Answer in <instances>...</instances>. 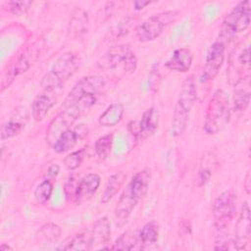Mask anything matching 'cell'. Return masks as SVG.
Here are the masks:
<instances>
[{
    "label": "cell",
    "mask_w": 251,
    "mask_h": 251,
    "mask_svg": "<svg viewBox=\"0 0 251 251\" xmlns=\"http://www.w3.org/2000/svg\"><path fill=\"white\" fill-rule=\"evenodd\" d=\"M151 178V170L143 169L137 172L124 188L114 210V220L117 227H122L127 223L136 205L146 195Z\"/></svg>",
    "instance_id": "6da1fadb"
},
{
    "label": "cell",
    "mask_w": 251,
    "mask_h": 251,
    "mask_svg": "<svg viewBox=\"0 0 251 251\" xmlns=\"http://www.w3.org/2000/svg\"><path fill=\"white\" fill-rule=\"evenodd\" d=\"M78 64V59L75 53L67 51L61 54L40 81L43 90L62 91L65 83L76 72Z\"/></svg>",
    "instance_id": "7a4b0ae2"
},
{
    "label": "cell",
    "mask_w": 251,
    "mask_h": 251,
    "mask_svg": "<svg viewBox=\"0 0 251 251\" xmlns=\"http://www.w3.org/2000/svg\"><path fill=\"white\" fill-rule=\"evenodd\" d=\"M197 99V88L194 80L189 77L184 81L179 91L172 119V134L176 137L184 133L191 109Z\"/></svg>",
    "instance_id": "3957f363"
},
{
    "label": "cell",
    "mask_w": 251,
    "mask_h": 251,
    "mask_svg": "<svg viewBox=\"0 0 251 251\" xmlns=\"http://www.w3.org/2000/svg\"><path fill=\"white\" fill-rule=\"evenodd\" d=\"M229 119L230 108L227 94L223 89H218L209 100L204 122V130L208 134H216L228 124Z\"/></svg>",
    "instance_id": "277c9868"
},
{
    "label": "cell",
    "mask_w": 251,
    "mask_h": 251,
    "mask_svg": "<svg viewBox=\"0 0 251 251\" xmlns=\"http://www.w3.org/2000/svg\"><path fill=\"white\" fill-rule=\"evenodd\" d=\"M97 66L105 71L122 67L125 72L133 73L137 67V58L128 45L120 44L109 48L97 61Z\"/></svg>",
    "instance_id": "5b68a950"
},
{
    "label": "cell",
    "mask_w": 251,
    "mask_h": 251,
    "mask_svg": "<svg viewBox=\"0 0 251 251\" xmlns=\"http://www.w3.org/2000/svg\"><path fill=\"white\" fill-rule=\"evenodd\" d=\"M177 17L176 11H164L145 19L136 28V37L140 42H148L158 38Z\"/></svg>",
    "instance_id": "8992f818"
},
{
    "label": "cell",
    "mask_w": 251,
    "mask_h": 251,
    "mask_svg": "<svg viewBox=\"0 0 251 251\" xmlns=\"http://www.w3.org/2000/svg\"><path fill=\"white\" fill-rule=\"evenodd\" d=\"M106 77L100 75H87L75 82L64 99L62 107H67L86 96H96V94L106 85Z\"/></svg>",
    "instance_id": "52a82bcc"
},
{
    "label": "cell",
    "mask_w": 251,
    "mask_h": 251,
    "mask_svg": "<svg viewBox=\"0 0 251 251\" xmlns=\"http://www.w3.org/2000/svg\"><path fill=\"white\" fill-rule=\"evenodd\" d=\"M236 209V196L231 190L221 193L213 205L214 224L219 230H225L232 222Z\"/></svg>",
    "instance_id": "ba28073f"
},
{
    "label": "cell",
    "mask_w": 251,
    "mask_h": 251,
    "mask_svg": "<svg viewBox=\"0 0 251 251\" xmlns=\"http://www.w3.org/2000/svg\"><path fill=\"white\" fill-rule=\"evenodd\" d=\"M251 2H239L226 17L223 23V33L226 36H232L236 33L242 32L250 25Z\"/></svg>",
    "instance_id": "9c48e42d"
},
{
    "label": "cell",
    "mask_w": 251,
    "mask_h": 251,
    "mask_svg": "<svg viewBox=\"0 0 251 251\" xmlns=\"http://www.w3.org/2000/svg\"><path fill=\"white\" fill-rule=\"evenodd\" d=\"M40 49H41V44L39 41H37L33 43L31 46L27 47L25 51L23 54H21V56L7 71L6 75L2 78V87H1L2 91L13 82L16 76L25 73L34 64V62L39 57Z\"/></svg>",
    "instance_id": "30bf717a"
},
{
    "label": "cell",
    "mask_w": 251,
    "mask_h": 251,
    "mask_svg": "<svg viewBox=\"0 0 251 251\" xmlns=\"http://www.w3.org/2000/svg\"><path fill=\"white\" fill-rule=\"evenodd\" d=\"M159 113L154 107L147 109L141 116L140 121L131 122L128 130L135 142L143 141L152 136L158 128Z\"/></svg>",
    "instance_id": "8fae6325"
},
{
    "label": "cell",
    "mask_w": 251,
    "mask_h": 251,
    "mask_svg": "<svg viewBox=\"0 0 251 251\" xmlns=\"http://www.w3.org/2000/svg\"><path fill=\"white\" fill-rule=\"evenodd\" d=\"M225 43L223 39L215 40L208 48L203 70V79L213 80L219 74L225 61Z\"/></svg>",
    "instance_id": "7c38bea8"
},
{
    "label": "cell",
    "mask_w": 251,
    "mask_h": 251,
    "mask_svg": "<svg viewBox=\"0 0 251 251\" xmlns=\"http://www.w3.org/2000/svg\"><path fill=\"white\" fill-rule=\"evenodd\" d=\"M61 91L43 90L42 93L37 94L31 103V115L34 121H43L49 111L56 104Z\"/></svg>",
    "instance_id": "4fadbf2b"
},
{
    "label": "cell",
    "mask_w": 251,
    "mask_h": 251,
    "mask_svg": "<svg viewBox=\"0 0 251 251\" xmlns=\"http://www.w3.org/2000/svg\"><path fill=\"white\" fill-rule=\"evenodd\" d=\"M27 111L25 107H18L15 109L10 116L9 120L6 121L0 129L1 140L12 138L22 132L27 122Z\"/></svg>",
    "instance_id": "5bb4252c"
},
{
    "label": "cell",
    "mask_w": 251,
    "mask_h": 251,
    "mask_svg": "<svg viewBox=\"0 0 251 251\" xmlns=\"http://www.w3.org/2000/svg\"><path fill=\"white\" fill-rule=\"evenodd\" d=\"M101 182L99 175L95 173H89L83 176L76 184L74 201L76 205H81L92 198L96 193Z\"/></svg>",
    "instance_id": "9a60e30c"
},
{
    "label": "cell",
    "mask_w": 251,
    "mask_h": 251,
    "mask_svg": "<svg viewBox=\"0 0 251 251\" xmlns=\"http://www.w3.org/2000/svg\"><path fill=\"white\" fill-rule=\"evenodd\" d=\"M87 134V127L84 125H78L75 127H70L62 132L55 140L52 147L56 153H65L73 149L77 141Z\"/></svg>",
    "instance_id": "2e32d148"
},
{
    "label": "cell",
    "mask_w": 251,
    "mask_h": 251,
    "mask_svg": "<svg viewBox=\"0 0 251 251\" xmlns=\"http://www.w3.org/2000/svg\"><path fill=\"white\" fill-rule=\"evenodd\" d=\"M250 210L248 204L245 202L241 207V211L234 228L233 245L235 249H245L250 236Z\"/></svg>",
    "instance_id": "e0dca14e"
},
{
    "label": "cell",
    "mask_w": 251,
    "mask_h": 251,
    "mask_svg": "<svg viewBox=\"0 0 251 251\" xmlns=\"http://www.w3.org/2000/svg\"><path fill=\"white\" fill-rule=\"evenodd\" d=\"M111 239V226L106 216L99 218L88 231V242L90 249L105 248Z\"/></svg>",
    "instance_id": "ac0fdd59"
},
{
    "label": "cell",
    "mask_w": 251,
    "mask_h": 251,
    "mask_svg": "<svg viewBox=\"0 0 251 251\" xmlns=\"http://www.w3.org/2000/svg\"><path fill=\"white\" fill-rule=\"evenodd\" d=\"M76 120L77 118L70 111L62 109L61 112L49 124L46 134L47 142L50 145H53L59 135L68 128H70Z\"/></svg>",
    "instance_id": "d6986e66"
},
{
    "label": "cell",
    "mask_w": 251,
    "mask_h": 251,
    "mask_svg": "<svg viewBox=\"0 0 251 251\" xmlns=\"http://www.w3.org/2000/svg\"><path fill=\"white\" fill-rule=\"evenodd\" d=\"M193 61L192 52L187 48H177L176 49L170 58L165 62V66L171 70L177 73H186L190 70Z\"/></svg>",
    "instance_id": "ffe728a7"
},
{
    "label": "cell",
    "mask_w": 251,
    "mask_h": 251,
    "mask_svg": "<svg viewBox=\"0 0 251 251\" xmlns=\"http://www.w3.org/2000/svg\"><path fill=\"white\" fill-rule=\"evenodd\" d=\"M233 105L237 111H245L250 102V76L238 79L234 84Z\"/></svg>",
    "instance_id": "44dd1931"
},
{
    "label": "cell",
    "mask_w": 251,
    "mask_h": 251,
    "mask_svg": "<svg viewBox=\"0 0 251 251\" xmlns=\"http://www.w3.org/2000/svg\"><path fill=\"white\" fill-rule=\"evenodd\" d=\"M125 108L122 103L111 104L107 109L99 116L98 123L102 126L111 127L118 125L124 116Z\"/></svg>",
    "instance_id": "7402d4cb"
},
{
    "label": "cell",
    "mask_w": 251,
    "mask_h": 251,
    "mask_svg": "<svg viewBox=\"0 0 251 251\" xmlns=\"http://www.w3.org/2000/svg\"><path fill=\"white\" fill-rule=\"evenodd\" d=\"M111 249H120V250H141L143 245L139 240V235L136 231L126 230L121 234Z\"/></svg>",
    "instance_id": "603a6c76"
},
{
    "label": "cell",
    "mask_w": 251,
    "mask_h": 251,
    "mask_svg": "<svg viewBox=\"0 0 251 251\" xmlns=\"http://www.w3.org/2000/svg\"><path fill=\"white\" fill-rule=\"evenodd\" d=\"M159 232L160 227L156 222H148L145 224L138 232L139 240L143 245V248L156 244L159 239Z\"/></svg>",
    "instance_id": "cb8c5ba5"
},
{
    "label": "cell",
    "mask_w": 251,
    "mask_h": 251,
    "mask_svg": "<svg viewBox=\"0 0 251 251\" xmlns=\"http://www.w3.org/2000/svg\"><path fill=\"white\" fill-rule=\"evenodd\" d=\"M62 233L61 227L54 223H47L43 225L37 231L36 238L38 242L43 243H54L56 242Z\"/></svg>",
    "instance_id": "d4e9b609"
},
{
    "label": "cell",
    "mask_w": 251,
    "mask_h": 251,
    "mask_svg": "<svg viewBox=\"0 0 251 251\" xmlns=\"http://www.w3.org/2000/svg\"><path fill=\"white\" fill-rule=\"evenodd\" d=\"M124 179H125V176L122 173H117L109 177L101 197L102 203H108L116 195V193L122 186Z\"/></svg>",
    "instance_id": "484cf974"
},
{
    "label": "cell",
    "mask_w": 251,
    "mask_h": 251,
    "mask_svg": "<svg viewBox=\"0 0 251 251\" xmlns=\"http://www.w3.org/2000/svg\"><path fill=\"white\" fill-rule=\"evenodd\" d=\"M113 147V134L108 133L99 137L94 144V151L97 157L101 160H106L112 151Z\"/></svg>",
    "instance_id": "4316f807"
},
{
    "label": "cell",
    "mask_w": 251,
    "mask_h": 251,
    "mask_svg": "<svg viewBox=\"0 0 251 251\" xmlns=\"http://www.w3.org/2000/svg\"><path fill=\"white\" fill-rule=\"evenodd\" d=\"M62 250H90L88 242V232H80L72 237L66 245L60 247Z\"/></svg>",
    "instance_id": "83f0119b"
},
{
    "label": "cell",
    "mask_w": 251,
    "mask_h": 251,
    "mask_svg": "<svg viewBox=\"0 0 251 251\" xmlns=\"http://www.w3.org/2000/svg\"><path fill=\"white\" fill-rule=\"evenodd\" d=\"M132 25V19L130 17H126L120 20L112 28L109 30V38L110 40H117L126 34L128 33Z\"/></svg>",
    "instance_id": "f1b7e54d"
},
{
    "label": "cell",
    "mask_w": 251,
    "mask_h": 251,
    "mask_svg": "<svg viewBox=\"0 0 251 251\" xmlns=\"http://www.w3.org/2000/svg\"><path fill=\"white\" fill-rule=\"evenodd\" d=\"M53 191V184L49 179L41 181L34 189L33 196L38 204H45L51 197Z\"/></svg>",
    "instance_id": "f546056e"
},
{
    "label": "cell",
    "mask_w": 251,
    "mask_h": 251,
    "mask_svg": "<svg viewBox=\"0 0 251 251\" xmlns=\"http://www.w3.org/2000/svg\"><path fill=\"white\" fill-rule=\"evenodd\" d=\"M85 156V149L81 148L79 150L74 151L66 156L64 159V164L68 170H76L82 163Z\"/></svg>",
    "instance_id": "4dcf8cb0"
},
{
    "label": "cell",
    "mask_w": 251,
    "mask_h": 251,
    "mask_svg": "<svg viewBox=\"0 0 251 251\" xmlns=\"http://www.w3.org/2000/svg\"><path fill=\"white\" fill-rule=\"evenodd\" d=\"M31 5H32V1H29V0L9 1L7 3V10L15 16H21L25 14L30 9Z\"/></svg>",
    "instance_id": "1f68e13d"
},
{
    "label": "cell",
    "mask_w": 251,
    "mask_h": 251,
    "mask_svg": "<svg viewBox=\"0 0 251 251\" xmlns=\"http://www.w3.org/2000/svg\"><path fill=\"white\" fill-rule=\"evenodd\" d=\"M76 184L77 183H75V179L74 178V176H70L67 179V181L65 183V193H66V196L68 199H74Z\"/></svg>",
    "instance_id": "d6a6232c"
},
{
    "label": "cell",
    "mask_w": 251,
    "mask_h": 251,
    "mask_svg": "<svg viewBox=\"0 0 251 251\" xmlns=\"http://www.w3.org/2000/svg\"><path fill=\"white\" fill-rule=\"evenodd\" d=\"M237 61L242 67H246L247 69H249V63H250V47H249V45H247L241 51V53L237 57Z\"/></svg>",
    "instance_id": "836d02e7"
},
{
    "label": "cell",
    "mask_w": 251,
    "mask_h": 251,
    "mask_svg": "<svg viewBox=\"0 0 251 251\" xmlns=\"http://www.w3.org/2000/svg\"><path fill=\"white\" fill-rule=\"evenodd\" d=\"M210 176H211V173H210V171L209 170H202L199 174H198V185L199 186H201V185H203V184H205L207 181H208V179L210 178Z\"/></svg>",
    "instance_id": "e575fe53"
},
{
    "label": "cell",
    "mask_w": 251,
    "mask_h": 251,
    "mask_svg": "<svg viewBox=\"0 0 251 251\" xmlns=\"http://www.w3.org/2000/svg\"><path fill=\"white\" fill-rule=\"evenodd\" d=\"M152 3V1H143V0H137L133 2V6L135 10H142L143 8H145L147 5H150Z\"/></svg>",
    "instance_id": "d590c367"
},
{
    "label": "cell",
    "mask_w": 251,
    "mask_h": 251,
    "mask_svg": "<svg viewBox=\"0 0 251 251\" xmlns=\"http://www.w3.org/2000/svg\"><path fill=\"white\" fill-rule=\"evenodd\" d=\"M60 172V167L57 164H53L48 168V175L52 177H55L58 176Z\"/></svg>",
    "instance_id": "8d00e7d4"
},
{
    "label": "cell",
    "mask_w": 251,
    "mask_h": 251,
    "mask_svg": "<svg viewBox=\"0 0 251 251\" xmlns=\"http://www.w3.org/2000/svg\"><path fill=\"white\" fill-rule=\"evenodd\" d=\"M244 187H245L247 193L249 194L250 193V174L249 173L246 176V179H245V182H244Z\"/></svg>",
    "instance_id": "74e56055"
},
{
    "label": "cell",
    "mask_w": 251,
    "mask_h": 251,
    "mask_svg": "<svg viewBox=\"0 0 251 251\" xmlns=\"http://www.w3.org/2000/svg\"><path fill=\"white\" fill-rule=\"evenodd\" d=\"M8 249H12V247H10L9 245L5 244V243H2L1 246H0V250H8Z\"/></svg>",
    "instance_id": "f35d334b"
}]
</instances>
